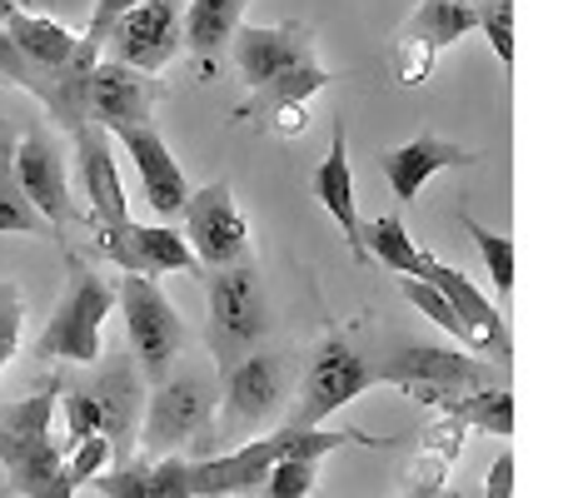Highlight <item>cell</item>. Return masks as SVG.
Segmentation results:
<instances>
[{
	"label": "cell",
	"mask_w": 568,
	"mask_h": 498,
	"mask_svg": "<svg viewBox=\"0 0 568 498\" xmlns=\"http://www.w3.org/2000/svg\"><path fill=\"white\" fill-rule=\"evenodd\" d=\"M80 379H60V409H65V439L60 449L80 444L85 434L110 439V459L125 464L135 454L140 414H145V374L130 359V349L100 354L95 364H80Z\"/></svg>",
	"instance_id": "cell-1"
},
{
	"label": "cell",
	"mask_w": 568,
	"mask_h": 498,
	"mask_svg": "<svg viewBox=\"0 0 568 498\" xmlns=\"http://www.w3.org/2000/svg\"><path fill=\"white\" fill-rule=\"evenodd\" d=\"M349 444H369V449H389L394 439H369L359 429H294L284 424L270 439H250L240 449L225 454H205V459H190V498H240L255 494L260 479L275 469L280 459H314L324 454H339Z\"/></svg>",
	"instance_id": "cell-2"
},
{
	"label": "cell",
	"mask_w": 568,
	"mask_h": 498,
	"mask_svg": "<svg viewBox=\"0 0 568 498\" xmlns=\"http://www.w3.org/2000/svg\"><path fill=\"white\" fill-rule=\"evenodd\" d=\"M60 409V379L30 389L26 399L0 409V464L6 484L20 498H75V484L65 474V449L55 444L50 424Z\"/></svg>",
	"instance_id": "cell-3"
},
{
	"label": "cell",
	"mask_w": 568,
	"mask_h": 498,
	"mask_svg": "<svg viewBox=\"0 0 568 498\" xmlns=\"http://www.w3.org/2000/svg\"><path fill=\"white\" fill-rule=\"evenodd\" d=\"M374 379L394 384L399 394L429 404V409H449V404L464 399V394L504 384L509 369L479 359V354L449 349V344H399L384 364H374Z\"/></svg>",
	"instance_id": "cell-4"
},
{
	"label": "cell",
	"mask_w": 568,
	"mask_h": 498,
	"mask_svg": "<svg viewBox=\"0 0 568 498\" xmlns=\"http://www.w3.org/2000/svg\"><path fill=\"white\" fill-rule=\"evenodd\" d=\"M70 280L65 294H60L55 314H50L45 334L36 339V359H55V364H95L100 354V334H105V319L115 309V284L100 270H90L85 254L65 250Z\"/></svg>",
	"instance_id": "cell-5"
},
{
	"label": "cell",
	"mask_w": 568,
	"mask_h": 498,
	"mask_svg": "<svg viewBox=\"0 0 568 498\" xmlns=\"http://www.w3.org/2000/svg\"><path fill=\"white\" fill-rule=\"evenodd\" d=\"M205 299H210V354H215L220 369H230L235 359H245V354H255L265 344L270 294L255 260H235L225 270H210Z\"/></svg>",
	"instance_id": "cell-6"
},
{
	"label": "cell",
	"mask_w": 568,
	"mask_h": 498,
	"mask_svg": "<svg viewBox=\"0 0 568 498\" xmlns=\"http://www.w3.org/2000/svg\"><path fill=\"white\" fill-rule=\"evenodd\" d=\"M215 409H220V384L210 369L165 374V379L150 384V394H145V414H140L135 444L145 449V459L180 454L195 434L215 429Z\"/></svg>",
	"instance_id": "cell-7"
},
{
	"label": "cell",
	"mask_w": 568,
	"mask_h": 498,
	"mask_svg": "<svg viewBox=\"0 0 568 498\" xmlns=\"http://www.w3.org/2000/svg\"><path fill=\"white\" fill-rule=\"evenodd\" d=\"M120 309H125V334H130V359L140 364L145 384H160L170 374V364L185 349V319L170 304V294L160 289L150 274H125L115 289Z\"/></svg>",
	"instance_id": "cell-8"
},
{
	"label": "cell",
	"mask_w": 568,
	"mask_h": 498,
	"mask_svg": "<svg viewBox=\"0 0 568 498\" xmlns=\"http://www.w3.org/2000/svg\"><path fill=\"white\" fill-rule=\"evenodd\" d=\"M374 364L354 349L349 339L329 334V339L314 349L310 369H304V384H300V404H294V429H320L334 409L354 404L364 389H374Z\"/></svg>",
	"instance_id": "cell-9"
},
{
	"label": "cell",
	"mask_w": 568,
	"mask_h": 498,
	"mask_svg": "<svg viewBox=\"0 0 568 498\" xmlns=\"http://www.w3.org/2000/svg\"><path fill=\"white\" fill-rule=\"evenodd\" d=\"M280 399H284V359L280 354H265V349L245 354V359H235L225 369V384H220V409H215L220 424L210 434L225 439V444L245 439V434L265 429V424L275 419Z\"/></svg>",
	"instance_id": "cell-10"
},
{
	"label": "cell",
	"mask_w": 568,
	"mask_h": 498,
	"mask_svg": "<svg viewBox=\"0 0 568 498\" xmlns=\"http://www.w3.org/2000/svg\"><path fill=\"white\" fill-rule=\"evenodd\" d=\"M185 245L195 254L200 270H225L235 260H250V220L240 215V200L230 180H210L205 190H190L185 200Z\"/></svg>",
	"instance_id": "cell-11"
},
{
	"label": "cell",
	"mask_w": 568,
	"mask_h": 498,
	"mask_svg": "<svg viewBox=\"0 0 568 498\" xmlns=\"http://www.w3.org/2000/svg\"><path fill=\"white\" fill-rule=\"evenodd\" d=\"M334 80H339V70L320 65V60L294 65V70H284V75L270 80V85L250 90V100L235 110V120H245V125L260 130V135L300 140L304 130H310V100L320 95V90H329Z\"/></svg>",
	"instance_id": "cell-12"
},
{
	"label": "cell",
	"mask_w": 568,
	"mask_h": 498,
	"mask_svg": "<svg viewBox=\"0 0 568 498\" xmlns=\"http://www.w3.org/2000/svg\"><path fill=\"white\" fill-rule=\"evenodd\" d=\"M180 16H185V0H140L105 30L100 50H110V60H120L130 70L160 75L185 50L180 45Z\"/></svg>",
	"instance_id": "cell-13"
},
{
	"label": "cell",
	"mask_w": 568,
	"mask_h": 498,
	"mask_svg": "<svg viewBox=\"0 0 568 498\" xmlns=\"http://www.w3.org/2000/svg\"><path fill=\"white\" fill-rule=\"evenodd\" d=\"M16 180L26 190V200L40 210V220L50 225L60 250H70V225H75V200H70V175L65 160H60V145L45 135L40 125H30L26 135L16 140Z\"/></svg>",
	"instance_id": "cell-14"
},
{
	"label": "cell",
	"mask_w": 568,
	"mask_h": 498,
	"mask_svg": "<svg viewBox=\"0 0 568 498\" xmlns=\"http://www.w3.org/2000/svg\"><path fill=\"white\" fill-rule=\"evenodd\" d=\"M419 280H429L434 289H439L444 299L454 304L459 324L469 329V349H474V354H484V359L494 354V364H499V369H509L514 344H509V319H504L499 304H489V294H484L479 284L469 280V274L454 270V264H444V260H434V254L424 260Z\"/></svg>",
	"instance_id": "cell-15"
},
{
	"label": "cell",
	"mask_w": 568,
	"mask_h": 498,
	"mask_svg": "<svg viewBox=\"0 0 568 498\" xmlns=\"http://www.w3.org/2000/svg\"><path fill=\"white\" fill-rule=\"evenodd\" d=\"M155 100H160V80H150L145 70L120 65V60H95V70L85 80V115L110 135L150 125Z\"/></svg>",
	"instance_id": "cell-16"
},
{
	"label": "cell",
	"mask_w": 568,
	"mask_h": 498,
	"mask_svg": "<svg viewBox=\"0 0 568 498\" xmlns=\"http://www.w3.org/2000/svg\"><path fill=\"white\" fill-rule=\"evenodd\" d=\"M235 45V65L245 75V85H270L275 75L294 65H310L314 60V35L304 20H280V26H240L230 35Z\"/></svg>",
	"instance_id": "cell-17"
},
{
	"label": "cell",
	"mask_w": 568,
	"mask_h": 498,
	"mask_svg": "<svg viewBox=\"0 0 568 498\" xmlns=\"http://www.w3.org/2000/svg\"><path fill=\"white\" fill-rule=\"evenodd\" d=\"M115 140L125 145L130 165H135L145 205L155 210L160 220H175L180 210H185V200H190V180H185V170H180V160L170 155V145L160 140V130L155 125H135V130H120Z\"/></svg>",
	"instance_id": "cell-18"
},
{
	"label": "cell",
	"mask_w": 568,
	"mask_h": 498,
	"mask_svg": "<svg viewBox=\"0 0 568 498\" xmlns=\"http://www.w3.org/2000/svg\"><path fill=\"white\" fill-rule=\"evenodd\" d=\"M469 165H479V155L454 145V140H444V135H414V140H404V145H394L379 155V170H384V180H389L399 205H414L419 190L429 185L434 175H444V170H469Z\"/></svg>",
	"instance_id": "cell-19"
},
{
	"label": "cell",
	"mask_w": 568,
	"mask_h": 498,
	"mask_svg": "<svg viewBox=\"0 0 568 498\" xmlns=\"http://www.w3.org/2000/svg\"><path fill=\"white\" fill-rule=\"evenodd\" d=\"M314 200H320V210L339 225L344 245H349L354 264H369V250H364V220H359V205H354V170H349V130H344V120H334V140H329V155L320 160V170H314L310 180Z\"/></svg>",
	"instance_id": "cell-20"
},
{
	"label": "cell",
	"mask_w": 568,
	"mask_h": 498,
	"mask_svg": "<svg viewBox=\"0 0 568 498\" xmlns=\"http://www.w3.org/2000/svg\"><path fill=\"white\" fill-rule=\"evenodd\" d=\"M75 165H80V190H85L90 220L100 225H130V205H125V185H120V165L110 155V130H100L95 120L75 130Z\"/></svg>",
	"instance_id": "cell-21"
},
{
	"label": "cell",
	"mask_w": 568,
	"mask_h": 498,
	"mask_svg": "<svg viewBox=\"0 0 568 498\" xmlns=\"http://www.w3.org/2000/svg\"><path fill=\"white\" fill-rule=\"evenodd\" d=\"M200 270L195 254H190L185 235H180L170 220H160V225H140V220H130L125 230V274H150V280H160V274H190Z\"/></svg>",
	"instance_id": "cell-22"
},
{
	"label": "cell",
	"mask_w": 568,
	"mask_h": 498,
	"mask_svg": "<svg viewBox=\"0 0 568 498\" xmlns=\"http://www.w3.org/2000/svg\"><path fill=\"white\" fill-rule=\"evenodd\" d=\"M250 0H185V16H180V45L200 60V65H215V55L230 45V35L240 30Z\"/></svg>",
	"instance_id": "cell-23"
},
{
	"label": "cell",
	"mask_w": 568,
	"mask_h": 498,
	"mask_svg": "<svg viewBox=\"0 0 568 498\" xmlns=\"http://www.w3.org/2000/svg\"><path fill=\"white\" fill-rule=\"evenodd\" d=\"M0 30H6L10 45L40 70H60L70 60V50H75V30L60 26V20H45V16H26V10H10Z\"/></svg>",
	"instance_id": "cell-24"
},
{
	"label": "cell",
	"mask_w": 568,
	"mask_h": 498,
	"mask_svg": "<svg viewBox=\"0 0 568 498\" xmlns=\"http://www.w3.org/2000/svg\"><path fill=\"white\" fill-rule=\"evenodd\" d=\"M479 30V6H459V0H424L409 20H404L399 40H419L424 50H449L454 40Z\"/></svg>",
	"instance_id": "cell-25"
},
{
	"label": "cell",
	"mask_w": 568,
	"mask_h": 498,
	"mask_svg": "<svg viewBox=\"0 0 568 498\" xmlns=\"http://www.w3.org/2000/svg\"><path fill=\"white\" fill-rule=\"evenodd\" d=\"M0 235H26V240H55L40 210L26 200L16 180V140H10V120L0 115Z\"/></svg>",
	"instance_id": "cell-26"
},
{
	"label": "cell",
	"mask_w": 568,
	"mask_h": 498,
	"mask_svg": "<svg viewBox=\"0 0 568 498\" xmlns=\"http://www.w3.org/2000/svg\"><path fill=\"white\" fill-rule=\"evenodd\" d=\"M364 250H369V260H379L384 270L404 274V280H419L424 260H429V250L414 245L409 225L399 215H379L374 225H364Z\"/></svg>",
	"instance_id": "cell-27"
},
{
	"label": "cell",
	"mask_w": 568,
	"mask_h": 498,
	"mask_svg": "<svg viewBox=\"0 0 568 498\" xmlns=\"http://www.w3.org/2000/svg\"><path fill=\"white\" fill-rule=\"evenodd\" d=\"M444 414H449L454 424H464V429H474V434H494V439H509L514 434V394H509V384L464 394V399H454Z\"/></svg>",
	"instance_id": "cell-28"
},
{
	"label": "cell",
	"mask_w": 568,
	"mask_h": 498,
	"mask_svg": "<svg viewBox=\"0 0 568 498\" xmlns=\"http://www.w3.org/2000/svg\"><path fill=\"white\" fill-rule=\"evenodd\" d=\"M464 230H469V240L479 245V260L489 264V280L494 289H499V309L514 299V270H519V250H514L509 235H494V230H484L474 215H459Z\"/></svg>",
	"instance_id": "cell-29"
},
{
	"label": "cell",
	"mask_w": 568,
	"mask_h": 498,
	"mask_svg": "<svg viewBox=\"0 0 568 498\" xmlns=\"http://www.w3.org/2000/svg\"><path fill=\"white\" fill-rule=\"evenodd\" d=\"M399 289H404V299H409L414 309H419L429 324H439V329H449V339L469 344V329H464V324H459V314H454V304L444 299V294L434 289L429 280H399Z\"/></svg>",
	"instance_id": "cell-30"
},
{
	"label": "cell",
	"mask_w": 568,
	"mask_h": 498,
	"mask_svg": "<svg viewBox=\"0 0 568 498\" xmlns=\"http://www.w3.org/2000/svg\"><path fill=\"white\" fill-rule=\"evenodd\" d=\"M314 459H280L275 469L260 479L255 498H310L314 494Z\"/></svg>",
	"instance_id": "cell-31"
},
{
	"label": "cell",
	"mask_w": 568,
	"mask_h": 498,
	"mask_svg": "<svg viewBox=\"0 0 568 498\" xmlns=\"http://www.w3.org/2000/svg\"><path fill=\"white\" fill-rule=\"evenodd\" d=\"M514 0H484L479 6V35L494 45V55H499L504 70H514Z\"/></svg>",
	"instance_id": "cell-32"
},
{
	"label": "cell",
	"mask_w": 568,
	"mask_h": 498,
	"mask_svg": "<svg viewBox=\"0 0 568 498\" xmlns=\"http://www.w3.org/2000/svg\"><path fill=\"white\" fill-rule=\"evenodd\" d=\"M145 498H190V459H180V454L150 459Z\"/></svg>",
	"instance_id": "cell-33"
},
{
	"label": "cell",
	"mask_w": 568,
	"mask_h": 498,
	"mask_svg": "<svg viewBox=\"0 0 568 498\" xmlns=\"http://www.w3.org/2000/svg\"><path fill=\"white\" fill-rule=\"evenodd\" d=\"M110 464V439H100V434H85L80 444H70L65 449V474H70V484H90L100 469Z\"/></svg>",
	"instance_id": "cell-34"
},
{
	"label": "cell",
	"mask_w": 568,
	"mask_h": 498,
	"mask_svg": "<svg viewBox=\"0 0 568 498\" xmlns=\"http://www.w3.org/2000/svg\"><path fill=\"white\" fill-rule=\"evenodd\" d=\"M20 319H26V309H20V289H16V280H0V354H6V359H16Z\"/></svg>",
	"instance_id": "cell-35"
},
{
	"label": "cell",
	"mask_w": 568,
	"mask_h": 498,
	"mask_svg": "<svg viewBox=\"0 0 568 498\" xmlns=\"http://www.w3.org/2000/svg\"><path fill=\"white\" fill-rule=\"evenodd\" d=\"M90 6H95V0H16V10H26V16L60 20V26H85Z\"/></svg>",
	"instance_id": "cell-36"
},
{
	"label": "cell",
	"mask_w": 568,
	"mask_h": 498,
	"mask_svg": "<svg viewBox=\"0 0 568 498\" xmlns=\"http://www.w3.org/2000/svg\"><path fill=\"white\" fill-rule=\"evenodd\" d=\"M130 6H140V0H95V6H90V20H85V40H105V30L115 26L120 16H125Z\"/></svg>",
	"instance_id": "cell-37"
},
{
	"label": "cell",
	"mask_w": 568,
	"mask_h": 498,
	"mask_svg": "<svg viewBox=\"0 0 568 498\" xmlns=\"http://www.w3.org/2000/svg\"><path fill=\"white\" fill-rule=\"evenodd\" d=\"M484 498H514V454L504 449L499 459H494L489 469V489H484Z\"/></svg>",
	"instance_id": "cell-38"
},
{
	"label": "cell",
	"mask_w": 568,
	"mask_h": 498,
	"mask_svg": "<svg viewBox=\"0 0 568 498\" xmlns=\"http://www.w3.org/2000/svg\"><path fill=\"white\" fill-rule=\"evenodd\" d=\"M16 10V0H0V26H6V16Z\"/></svg>",
	"instance_id": "cell-39"
},
{
	"label": "cell",
	"mask_w": 568,
	"mask_h": 498,
	"mask_svg": "<svg viewBox=\"0 0 568 498\" xmlns=\"http://www.w3.org/2000/svg\"><path fill=\"white\" fill-rule=\"evenodd\" d=\"M409 498H439V494H434V489H419V494H409Z\"/></svg>",
	"instance_id": "cell-40"
},
{
	"label": "cell",
	"mask_w": 568,
	"mask_h": 498,
	"mask_svg": "<svg viewBox=\"0 0 568 498\" xmlns=\"http://www.w3.org/2000/svg\"><path fill=\"white\" fill-rule=\"evenodd\" d=\"M459 6H484V0H459Z\"/></svg>",
	"instance_id": "cell-41"
},
{
	"label": "cell",
	"mask_w": 568,
	"mask_h": 498,
	"mask_svg": "<svg viewBox=\"0 0 568 498\" xmlns=\"http://www.w3.org/2000/svg\"><path fill=\"white\" fill-rule=\"evenodd\" d=\"M6 364H10V359H6V354H0V369H6Z\"/></svg>",
	"instance_id": "cell-42"
}]
</instances>
